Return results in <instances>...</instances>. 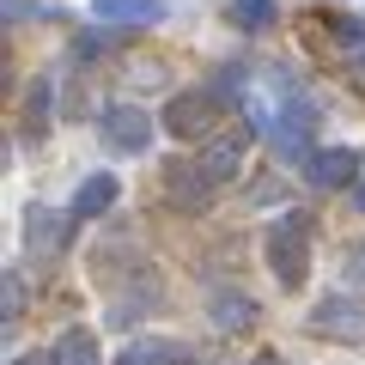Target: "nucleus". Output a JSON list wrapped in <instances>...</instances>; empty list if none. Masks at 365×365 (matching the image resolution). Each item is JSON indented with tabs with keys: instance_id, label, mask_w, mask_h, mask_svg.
I'll return each instance as SVG.
<instances>
[{
	"instance_id": "9",
	"label": "nucleus",
	"mask_w": 365,
	"mask_h": 365,
	"mask_svg": "<svg viewBox=\"0 0 365 365\" xmlns=\"http://www.w3.org/2000/svg\"><path fill=\"white\" fill-rule=\"evenodd\" d=\"M207 317H213V329H220V335H244L262 311H256V299H250V292H213V299H207Z\"/></svg>"
},
{
	"instance_id": "18",
	"label": "nucleus",
	"mask_w": 365,
	"mask_h": 365,
	"mask_svg": "<svg viewBox=\"0 0 365 365\" xmlns=\"http://www.w3.org/2000/svg\"><path fill=\"white\" fill-rule=\"evenodd\" d=\"M13 365H55V353H19Z\"/></svg>"
},
{
	"instance_id": "20",
	"label": "nucleus",
	"mask_w": 365,
	"mask_h": 365,
	"mask_svg": "<svg viewBox=\"0 0 365 365\" xmlns=\"http://www.w3.org/2000/svg\"><path fill=\"white\" fill-rule=\"evenodd\" d=\"M359 262H365V250H359Z\"/></svg>"
},
{
	"instance_id": "5",
	"label": "nucleus",
	"mask_w": 365,
	"mask_h": 365,
	"mask_svg": "<svg viewBox=\"0 0 365 365\" xmlns=\"http://www.w3.org/2000/svg\"><path fill=\"white\" fill-rule=\"evenodd\" d=\"M311 329L323 341H365V304L347 299V292H323L311 304Z\"/></svg>"
},
{
	"instance_id": "7",
	"label": "nucleus",
	"mask_w": 365,
	"mask_h": 365,
	"mask_svg": "<svg viewBox=\"0 0 365 365\" xmlns=\"http://www.w3.org/2000/svg\"><path fill=\"white\" fill-rule=\"evenodd\" d=\"M79 213H49V207H25V250L31 256H61L73 237Z\"/></svg>"
},
{
	"instance_id": "4",
	"label": "nucleus",
	"mask_w": 365,
	"mask_h": 365,
	"mask_svg": "<svg viewBox=\"0 0 365 365\" xmlns=\"http://www.w3.org/2000/svg\"><path fill=\"white\" fill-rule=\"evenodd\" d=\"M213 116H220V98H213V91H177L158 122H165L177 140H207V134H213Z\"/></svg>"
},
{
	"instance_id": "3",
	"label": "nucleus",
	"mask_w": 365,
	"mask_h": 365,
	"mask_svg": "<svg viewBox=\"0 0 365 365\" xmlns=\"http://www.w3.org/2000/svg\"><path fill=\"white\" fill-rule=\"evenodd\" d=\"M98 134H104L110 153L134 158V153H146V146H153V116H146L140 104H110L104 116H98Z\"/></svg>"
},
{
	"instance_id": "8",
	"label": "nucleus",
	"mask_w": 365,
	"mask_h": 365,
	"mask_svg": "<svg viewBox=\"0 0 365 365\" xmlns=\"http://www.w3.org/2000/svg\"><path fill=\"white\" fill-rule=\"evenodd\" d=\"M110 365H195V353L182 347V341H170V335H140V341H128Z\"/></svg>"
},
{
	"instance_id": "6",
	"label": "nucleus",
	"mask_w": 365,
	"mask_h": 365,
	"mask_svg": "<svg viewBox=\"0 0 365 365\" xmlns=\"http://www.w3.org/2000/svg\"><path fill=\"white\" fill-rule=\"evenodd\" d=\"M365 170V158L353 153V146H323V153L304 158V177H311V189H353V177Z\"/></svg>"
},
{
	"instance_id": "19",
	"label": "nucleus",
	"mask_w": 365,
	"mask_h": 365,
	"mask_svg": "<svg viewBox=\"0 0 365 365\" xmlns=\"http://www.w3.org/2000/svg\"><path fill=\"white\" fill-rule=\"evenodd\" d=\"M250 365H287V359H280V353H256Z\"/></svg>"
},
{
	"instance_id": "13",
	"label": "nucleus",
	"mask_w": 365,
	"mask_h": 365,
	"mask_svg": "<svg viewBox=\"0 0 365 365\" xmlns=\"http://www.w3.org/2000/svg\"><path fill=\"white\" fill-rule=\"evenodd\" d=\"M49 91H55V79H37V86H31V98H25V128H31V134L49 128Z\"/></svg>"
},
{
	"instance_id": "15",
	"label": "nucleus",
	"mask_w": 365,
	"mask_h": 365,
	"mask_svg": "<svg viewBox=\"0 0 365 365\" xmlns=\"http://www.w3.org/2000/svg\"><path fill=\"white\" fill-rule=\"evenodd\" d=\"M207 91H213V98H220V104H232V98H244V67H220Z\"/></svg>"
},
{
	"instance_id": "14",
	"label": "nucleus",
	"mask_w": 365,
	"mask_h": 365,
	"mask_svg": "<svg viewBox=\"0 0 365 365\" xmlns=\"http://www.w3.org/2000/svg\"><path fill=\"white\" fill-rule=\"evenodd\" d=\"M232 19L244 31H268L274 25V0H232Z\"/></svg>"
},
{
	"instance_id": "11",
	"label": "nucleus",
	"mask_w": 365,
	"mask_h": 365,
	"mask_svg": "<svg viewBox=\"0 0 365 365\" xmlns=\"http://www.w3.org/2000/svg\"><path fill=\"white\" fill-rule=\"evenodd\" d=\"M91 13L104 19V25H158L165 0H91Z\"/></svg>"
},
{
	"instance_id": "1",
	"label": "nucleus",
	"mask_w": 365,
	"mask_h": 365,
	"mask_svg": "<svg viewBox=\"0 0 365 365\" xmlns=\"http://www.w3.org/2000/svg\"><path fill=\"white\" fill-rule=\"evenodd\" d=\"M262 250H268L274 280L287 292H299L304 274H311V220H304V213H280V220L268 225V237H262Z\"/></svg>"
},
{
	"instance_id": "16",
	"label": "nucleus",
	"mask_w": 365,
	"mask_h": 365,
	"mask_svg": "<svg viewBox=\"0 0 365 365\" xmlns=\"http://www.w3.org/2000/svg\"><path fill=\"white\" fill-rule=\"evenodd\" d=\"M19 311H25V292H19V280H0V317H6V323H19Z\"/></svg>"
},
{
	"instance_id": "17",
	"label": "nucleus",
	"mask_w": 365,
	"mask_h": 365,
	"mask_svg": "<svg viewBox=\"0 0 365 365\" xmlns=\"http://www.w3.org/2000/svg\"><path fill=\"white\" fill-rule=\"evenodd\" d=\"M347 201H353V207L365 213V170H359V177H353V189H347Z\"/></svg>"
},
{
	"instance_id": "10",
	"label": "nucleus",
	"mask_w": 365,
	"mask_h": 365,
	"mask_svg": "<svg viewBox=\"0 0 365 365\" xmlns=\"http://www.w3.org/2000/svg\"><path fill=\"white\" fill-rule=\"evenodd\" d=\"M116 195H122L116 170H91V177L79 182V195H73V213H79V220H98V213L116 207Z\"/></svg>"
},
{
	"instance_id": "12",
	"label": "nucleus",
	"mask_w": 365,
	"mask_h": 365,
	"mask_svg": "<svg viewBox=\"0 0 365 365\" xmlns=\"http://www.w3.org/2000/svg\"><path fill=\"white\" fill-rule=\"evenodd\" d=\"M55 365H104L98 335H91V329H61V335H55Z\"/></svg>"
},
{
	"instance_id": "2",
	"label": "nucleus",
	"mask_w": 365,
	"mask_h": 365,
	"mask_svg": "<svg viewBox=\"0 0 365 365\" xmlns=\"http://www.w3.org/2000/svg\"><path fill=\"white\" fill-rule=\"evenodd\" d=\"M317 122H323V110H317L304 91H292V86H287L280 110H268V140H274V153H280V158H304V153H311Z\"/></svg>"
}]
</instances>
